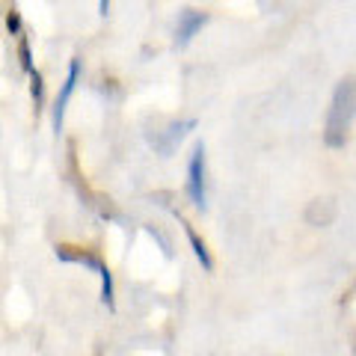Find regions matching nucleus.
Returning a JSON list of instances; mask_svg holds the SVG:
<instances>
[{
    "label": "nucleus",
    "instance_id": "nucleus-4",
    "mask_svg": "<svg viewBox=\"0 0 356 356\" xmlns=\"http://www.w3.org/2000/svg\"><path fill=\"white\" fill-rule=\"evenodd\" d=\"M54 255H57L60 261H65V264H81V267H86V270H95V273L104 267V261L98 259L92 250H89V247H77V243H57Z\"/></svg>",
    "mask_w": 356,
    "mask_h": 356
},
{
    "label": "nucleus",
    "instance_id": "nucleus-11",
    "mask_svg": "<svg viewBox=\"0 0 356 356\" xmlns=\"http://www.w3.org/2000/svg\"><path fill=\"white\" fill-rule=\"evenodd\" d=\"M30 95H33V104H36V110H39L42 102H44V81H42V74L36 69L30 72Z\"/></svg>",
    "mask_w": 356,
    "mask_h": 356
},
{
    "label": "nucleus",
    "instance_id": "nucleus-1",
    "mask_svg": "<svg viewBox=\"0 0 356 356\" xmlns=\"http://www.w3.org/2000/svg\"><path fill=\"white\" fill-rule=\"evenodd\" d=\"M356 119V77H344L336 86L327 113V128H324V143L330 149H341L348 143V131Z\"/></svg>",
    "mask_w": 356,
    "mask_h": 356
},
{
    "label": "nucleus",
    "instance_id": "nucleus-5",
    "mask_svg": "<svg viewBox=\"0 0 356 356\" xmlns=\"http://www.w3.org/2000/svg\"><path fill=\"white\" fill-rule=\"evenodd\" d=\"M208 21V13H199V9H184L181 15H178V33H175V44L178 48H184V44H191V39L196 36L202 24Z\"/></svg>",
    "mask_w": 356,
    "mask_h": 356
},
{
    "label": "nucleus",
    "instance_id": "nucleus-8",
    "mask_svg": "<svg viewBox=\"0 0 356 356\" xmlns=\"http://www.w3.org/2000/svg\"><path fill=\"white\" fill-rule=\"evenodd\" d=\"M184 232H187V241H191V247H193V252H196L199 264H202L205 270H214V261H211V252H208V247H205V241L199 238L191 226H184Z\"/></svg>",
    "mask_w": 356,
    "mask_h": 356
},
{
    "label": "nucleus",
    "instance_id": "nucleus-12",
    "mask_svg": "<svg viewBox=\"0 0 356 356\" xmlns=\"http://www.w3.org/2000/svg\"><path fill=\"white\" fill-rule=\"evenodd\" d=\"M6 30H9V36H21V33H24V18H21L15 6L6 13Z\"/></svg>",
    "mask_w": 356,
    "mask_h": 356
},
{
    "label": "nucleus",
    "instance_id": "nucleus-2",
    "mask_svg": "<svg viewBox=\"0 0 356 356\" xmlns=\"http://www.w3.org/2000/svg\"><path fill=\"white\" fill-rule=\"evenodd\" d=\"M187 193L196 208L208 205V193H205V146L196 143L191 152V163H187Z\"/></svg>",
    "mask_w": 356,
    "mask_h": 356
},
{
    "label": "nucleus",
    "instance_id": "nucleus-10",
    "mask_svg": "<svg viewBox=\"0 0 356 356\" xmlns=\"http://www.w3.org/2000/svg\"><path fill=\"white\" fill-rule=\"evenodd\" d=\"M18 60H21V69L30 74V72H33V51H30L27 33H21V36H18Z\"/></svg>",
    "mask_w": 356,
    "mask_h": 356
},
{
    "label": "nucleus",
    "instance_id": "nucleus-3",
    "mask_svg": "<svg viewBox=\"0 0 356 356\" xmlns=\"http://www.w3.org/2000/svg\"><path fill=\"white\" fill-rule=\"evenodd\" d=\"M77 81H81V60L72 57L69 60V74H65L63 89H60L57 102H54V131H57V134L63 131V119H65V110H69V102H72V95H74Z\"/></svg>",
    "mask_w": 356,
    "mask_h": 356
},
{
    "label": "nucleus",
    "instance_id": "nucleus-9",
    "mask_svg": "<svg viewBox=\"0 0 356 356\" xmlns=\"http://www.w3.org/2000/svg\"><path fill=\"white\" fill-rule=\"evenodd\" d=\"M98 276H102V303L107 309H113L116 306V300H113V273H110V267L104 264L102 270H98Z\"/></svg>",
    "mask_w": 356,
    "mask_h": 356
},
{
    "label": "nucleus",
    "instance_id": "nucleus-6",
    "mask_svg": "<svg viewBox=\"0 0 356 356\" xmlns=\"http://www.w3.org/2000/svg\"><path fill=\"white\" fill-rule=\"evenodd\" d=\"M332 217H336V202H332V199H315L306 211L309 226H330Z\"/></svg>",
    "mask_w": 356,
    "mask_h": 356
},
{
    "label": "nucleus",
    "instance_id": "nucleus-13",
    "mask_svg": "<svg viewBox=\"0 0 356 356\" xmlns=\"http://www.w3.org/2000/svg\"><path fill=\"white\" fill-rule=\"evenodd\" d=\"M98 15H102V18L110 15V0H98Z\"/></svg>",
    "mask_w": 356,
    "mask_h": 356
},
{
    "label": "nucleus",
    "instance_id": "nucleus-7",
    "mask_svg": "<svg viewBox=\"0 0 356 356\" xmlns=\"http://www.w3.org/2000/svg\"><path fill=\"white\" fill-rule=\"evenodd\" d=\"M193 128H196V119L175 122V125H170V131H166V140L158 143V152H161V154H172V149L184 140V134H187V131H193Z\"/></svg>",
    "mask_w": 356,
    "mask_h": 356
}]
</instances>
